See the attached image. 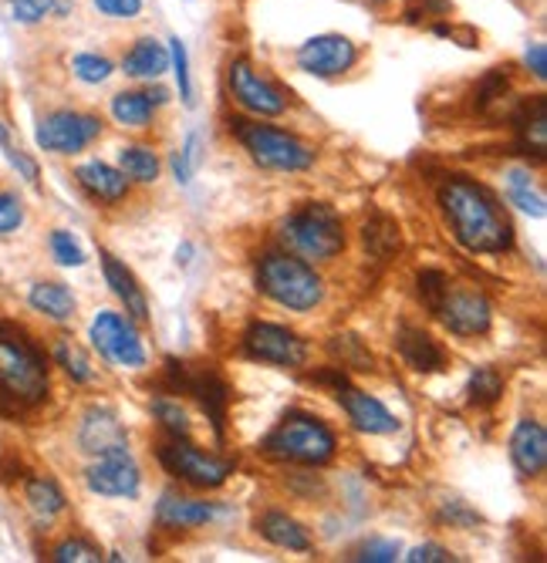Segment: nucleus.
I'll use <instances>...</instances> for the list:
<instances>
[{
    "instance_id": "1",
    "label": "nucleus",
    "mask_w": 547,
    "mask_h": 563,
    "mask_svg": "<svg viewBox=\"0 0 547 563\" xmlns=\"http://www.w3.org/2000/svg\"><path fill=\"white\" fill-rule=\"evenodd\" d=\"M439 210L453 240L470 253H504L514 246V223L501 207V199L470 176L442 179Z\"/></svg>"
},
{
    "instance_id": "2",
    "label": "nucleus",
    "mask_w": 547,
    "mask_h": 563,
    "mask_svg": "<svg viewBox=\"0 0 547 563\" xmlns=\"http://www.w3.org/2000/svg\"><path fill=\"white\" fill-rule=\"evenodd\" d=\"M47 362L44 354L14 328L0 324V401L31 408L47 398Z\"/></svg>"
},
{
    "instance_id": "3",
    "label": "nucleus",
    "mask_w": 547,
    "mask_h": 563,
    "mask_svg": "<svg viewBox=\"0 0 547 563\" xmlns=\"http://www.w3.org/2000/svg\"><path fill=\"white\" fill-rule=\"evenodd\" d=\"M258 287L264 297L297 314L315 311L325 300V280L315 264L294 257L287 250H267L258 261Z\"/></svg>"
},
{
    "instance_id": "4",
    "label": "nucleus",
    "mask_w": 547,
    "mask_h": 563,
    "mask_svg": "<svg viewBox=\"0 0 547 563\" xmlns=\"http://www.w3.org/2000/svg\"><path fill=\"white\" fill-rule=\"evenodd\" d=\"M277 236L287 253L308 264H328L344 250V223L328 202H305L302 210L287 213L277 227Z\"/></svg>"
},
{
    "instance_id": "5",
    "label": "nucleus",
    "mask_w": 547,
    "mask_h": 563,
    "mask_svg": "<svg viewBox=\"0 0 547 563\" xmlns=\"http://www.w3.org/2000/svg\"><path fill=\"white\" fill-rule=\"evenodd\" d=\"M261 452L277 463L294 466H325L338 452L335 432L311 412H287L261 442Z\"/></svg>"
},
{
    "instance_id": "6",
    "label": "nucleus",
    "mask_w": 547,
    "mask_h": 563,
    "mask_svg": "<svg viewBox=\"0 0 547 563\" xmlns=\"http://www.w3.org/2000/svg\"><path fill=\"white\" fill-rule=\"evenodd\" d=\"M230 135L243 145L261 169L271 173H305L315 166V148L294 132L267 125L261 119H230Z\"/></svg>"
},
{
    "instance_id": "7",
    "label": "nucleus",
    "mask_w": 547,
    "mask_h": 563,
    "mask_svg": "<svg viewBox=\"0 0 547 563\" xmlns=\"http://www.w3.org/2000/svg\"><path fill=\"white\" fill-rule=\"evenodd\" d=\"M227 88L237 106L254 119H277L287 112V91L271 75L258 71V65L247 55L227 65Z\"/></svg>"
},
{
    "instance_id": "8",
    "label": "nucleus",
    "mask_w": 547,
    "mask_h": 563,
    "mask_svg": "<svg viewBox=\"0 0 547 563\" xmlns=\"http://www.w3.org/2000/svg\"><path fill=\"white\" fill-rule=\"evenodd\" d=\"M160 463L169 476L193 489H220L233 476V463L223 455L196 449L189 439H169L160 445Z\"/></svg>"
},
{
    "instance_id": "9",
    "label": "nucleus",
    "mask_w": 547,
    "mask_h": 563,
    "mask_svg": "<svg viewBox=\"0 0 547 563\" xmlns=\"http://www.w3.org/2000/svg\"><path fill=\"white\" fill-rule=\"evenodd\" d=\"M166 382L176 395H193L204 405V412L210 416V426L217 439L223 442V426H227V405H230V388L220 378L214 365H183L176 357L166 362Z\"/></svg>"
},
{
    "instance_id": "10",
    "label": "nucleus",
    "mask_w": 547,
    "mask_h": 563,
    "mask_svg": "<svg viewBox=\"0 0 547 563\" xmlns=\"http://www.w3.org/2000/svg\"><path fill=\"white\" fill-rule=\"evenodd\" d=\"M91 347L119 368H145V344L132 318L119 311H98L88 328Z\"/></svg>"
},
{
    "instance_id": "11",
    "label": "nucleus",
    "mask_w": 547,
    "mask_h": 563,
    "mask_svg": "<svg viewBox=\"0 0 547 563\" xmlns=\"http://www.w3.org/2000/svg\"><path fill=\"white\" fill-rule=\"evenodd\" d=\"M98 135H102V119L75 109L47 112L34 129L37 145L44 152H52V156H78Z\"/></svg>"
},
{
    "instance_id": "12",
    "label": "nucleus",
    "mask_w": 547,
    "mask_h": 563,
    "mask_svg": "<svg viewBox=\"0 0 547 563\" xmlns=\"http://www.w3.org/2000/svg\"><path fill=\"white\" fill-rule=\"evenodd\" d=\"M433 318H439L442 328L457 338H483L493 324V307L483 290L470 284H450Z\"/></svg>"
},
{
    "instance_id": "13",
    "label": "nucleus",
    "mask_w": 547,
    "mask_h": 563,
    "mask_svg": "<svg viewBox=\"0 0 547 563\" xmlns=\"http://www.w3.org/2000/svg\"><path fill=\"white\" fill-rule=\"evenodd\" d=\"M243 354L251 362L261 365H277V368H302L308 362V344L297 338L291 328L284 324H267V321H254L243 331L240 341Z\"/></svg>"
},
{
    "instance_id": "14",
    "label": "nucleus",
    "mask_w": 547,
    "mask_h": 563,
    "mask_svg": "<svg viewBox=\"0 0 547 563\" xmlns=\"http://www.w3.org/2000/svg\"><path fill=\"white\" fill-rule=\"evenodd\" d=\"M294 62L311 78H341L344 71L355 68L359 47L352 37H344V34H315L297 47Z\"/></svg>"
},
{
    "instance_id": "15",
    "label": "nucleus",
    "mask_w": 547,
    "mask_h": 563,
    "mask_svg": "<svg viewBox=\"0 0 547 563\" xmlns=\"http://www.w3.org/2000/svg\"><path fill=\"white\" fill-rule=\"evenodd\" d=\"M85 486L98 496H116V499H135L142 489V473L135 466V459L125 449L95 455V463L85 470Z\"/></svg>"
},
{
    "instance_id": "16",
    "label": "nucleus",
    "mask_w": 547,
    "mask_h": 563,
    "mask_svg": "<svg viewBox=\"0 0 547 563\" xmlns=\"http://www.w3.org/2000/svg\"><path fill=\"white\" fill-rule=\"evenodd\" d=\"M335 398L344 408V416H348V422H352L355 432H362V435H395V432H400V419H395L375 395L344 385Z\"/></svg>"
},
{
    "instance_id": "17",
    "label": "nucleus",
    "mask_w": 547,
    "mask_h": 563,
    "mask_svg": "<svg viewBox=\"0 0 547 563\" xmlns=\"http://www.w3.org/2000/svg\"><path fill=\"white\" fill-rule=\"evenodd\" d=\"M125 445H129V435H125V426L119 422V416L106 405H91L78 426V449L88 455H106V452H116Z\"/></svg>"
},
{
    "instance_id": "18",
    "label": "nucleus",
    "mask_w": 547,
    "mask_h": 563,
    "mask_svg": "<svg viewBox=\"0 0 547 563\" xmlns=\"http://www.w3.org/2000/svg\"><path fill=\"white\" fill-rule=\"evenodd\" d=\"M511 463L521 479H537L547 466V429L537 419H521L511 435Z\"/></svg>"
},
{
    "instance_id": "19",
    "label": "nucleus",
    "mask_w": 547,
    "mask_h": 563,
    "mask_svg": "<svg viewBox=\"0 0 547 563\" xmlns=\"http://www.w3.org/2000/svg\"><path fill=\"white\" fill-rule=\"evenodd\" d=\"M220 517V509L214 503L204 499H189L179 493H163L156 503V523L163 530H196V527H207Z\"/></svg>"
},
{
    "instance_id": "20",
    "label": "nucleus",
    "mask_w": 547,
    "mask_h": 563,
    "mask_svg": "<svg viewBox=\"0 0 547 563\" xmlns=\"http://www.w3.org/2000/svg\"><path fill=\"white\" fill-rule=\"evenodd\" d=\"M395 347H400L403 362L419 375H433L446 368V351L439 347V341L416 324H400V331H395Z\"/></svg>"
},
{
    "instance_id": "21",
    "label": "nucleus",
    "mask_w": 547,
    "mask_h": 563,
    "mask_svg": "<svg viewBox=\"0 0 547 563\" xmlns=\"http://www.w3.org/2000/svg\"><path fill=\"white\" fill-rule=\"evenodd\" d=\"M75 179L95 202H102V207H116V202H122L129 196V179L122 176V169H116L109 163H98V159L81 163L75 169Z\"/></svg>"
},
{
    "instance_id": "22",
    "label": "nucleus",
    "mask_w": 547,
    "mask_h": 563,
    "mask_svg": "<svg viewBox=\"0 0 547 563\" xmlns=\"http://www.w3.org/2000/svg\"><path fill=\"white\" fill-rule=\"evenodd\" d=\"M102 274H106V284L112 287V294L125 303V314L135 324H145L149 321V300H145L139 280L132 277V271L122 261H116L112 253H102Z\"/></svg>"
},
{
    "instance_id": "23",
    "label": "nucleus",
    "mask_w": 547,
    "mask_h": 563,
    "mask_svg": "<svg viewBox=\"0 0 547 563\" xmlns=\"http://www.w3.org/2000/svg\"><path fill=\"white\" fill-rule=\"evenodd\" d=\"M122 71L135 81H156L163 71H169V47L156 37H139L122 55Z\"/></svg>"
},
{
    "instance_id": "24",
    "label": "nucleus",
    "mask_w": 547,
    "mask_h": 563,
    "mask_svg": "<svg viewBox=\"0 0 547 563\" xmlns=\"http://www.w3.org/2000/svg\"><path fill=\"white\" fill-rule=\"evenodd\" d=\"M254 527H258V533L267 543H274L281 550H291V553H311V547H315L311 537H308V530L297 523L294 517L281 514V509H264Z\"/></svg>"
},
{
    "instance_id": "25",
    "label": "nucleus",
    "mask_w": 547,
    "mask_h": 563,
    "mask_svg": "<svg viewBox=\"0 0 547 563\" xmlns=\"http://www.w3.org/2000/svg\"><path fill=\"white\" fill-rule=\"evenodd\" d=\"M28 303L34 307L37 314L52 318V321H58V324L72 321V318H75V307H78L75 294H72L65 284H55V280H41V284H34V287L28 290Z\"/></svg>"
},
{
    "instance_id": "26",
    "label": "nucleus",
    "mask_w": 547,
    "mask_h": 563,
    "mask_svg": "<svg viewBox=\"0 0 547 563\" xmlns=\"http://www.w3.org/2000/svg\"><path fill=\"white\" fill-rule=\"evenodd\" d=\"M112 119L122 125V129H149L156 119V101L149 91H139V88H129V91H119L112 95Z\"/></svg>"
},
{
    "instance_id": "27",
    "label": "nucleus",
    "mask_w": 547,
    "mask_h": 563,
    "mask_svg": "<svg viewBox=\"0 0 547 563\" xmlns=\"http://www.w3.org/2000/svg\"><path fill=\"white\" fill-rule=\"evenodd\" d=\"M514 129L521 135V148L534 152L537 159H544V152H547V112H544V98L534 95V101H524V109L521 115L514 119Z\"/></svg>"
},
{
    "instance_id": "28",
    "label": "nucleus",
    "mask_w": 547,
    "mask_h": 563,
    "mask_svg": "<svg viewBox=\"0 0 547 563\" xmlns=\"http://www.w3.org/2000/svg\"><path fill=\"white\" fill-rule=\"evenodd\" d=\"M24 499L31 506V514L41 517V520H52L58 517L62 509H65V493L55 479H47V476H31L24 483Z\"/></svg>"
},
{
    "instance_id": "29",
    "label": "nucleus",
    "mask_w": 547,
    "mask_h": 563,
    "mask_svg": "<svg viewBox=\"0 0 547 563\" xmlns=\"http://www.w3.org/2000/svg\"><path fill=\"white\" fill-rule=\"evenodd\" d=\"M507 199H511V207L530 213L534 220H544V213H547L544 192L534 186V173L530 169H511L507 173Z\"/></svg>"
},
{
    "instance_id": "30",
    "label": "nucleus",
    "mask_w": 547,
    "mask_h": 563,
    "mask_svg": "<svg viewBox=\"0 0 547 563\" xmlns=\"http://www.w3.org/2000/svg\"><path fill=\"white\" fill-rule=\"evenodd\" d=\"M119 169L129 183H156L160 179V156L149 145H125L119 148Z\"/></svg>"
},
{
    "instance_id": "31",
    "label": "nucleus",
    "mask_w": 547,
    "mask_h": 563,
    "mask_svg": "<svg viewBox=\"0 0 547 563\" xmlns=\"http://www.w3.org/2000/svg\"><path fill=\"white\" fill-rule=\"evenodd\" d=\"M362 240L375 261H389L392 253H400V246H403V233L389 217H372L362 230Z\"/></svg>"
},
{
    "instance_id": "32",
    "label": "nucleus",
    "mask_w": 547,
    "mask_h": 563,
    "mask_svg": "<svg viewBox=\"0 0 547 563\" xmlns=\"http://www.w3.org/2000/svg\"><path fill=\"white\" fill-rule=\"evenodd\" d=\"M8 11L14 24L21 27H37L47 18H65L72 11L68 0H8Z\"/></svg>"
},
{
    "instance_id": "33",
    "label": "nucleus",
    "mask_w": 547,
    "mask_h": 563,
    "mask_svg": "<svg viewBox=\"0 0 547 563\" xmlns=\"http://www.w3.org/2000/svg\"><path fill=\"white\" fill-rule=\"evenodd\" d=\"M328 351L341 362L344 372H372V354L355 334H341L328 341Z\"/></svg>"
},
{
    "instance_id": "34",
    "label": "nucleus",
    "mask_w": 547,
    "mask_h": 563,
    "mask_svg": "<svg viewBox=\"0 0 547 563\" xmlns=\"http://www.w3.org/2000/svg\"><path fill=\"white\" fill-rule=\"evenodd\" d=\"M55 362H58V368L72 378V382H78V385H85V382H91V362L85 357V351L72 341V338H58L55 341Z\"/></svg>"
},
{
    "instance_id": "35",
    "label": "nucleus",
    "mask_w": 547,
    "mask_h": 563,
    "mask_svg": "<svg viewBox=\"0 0 547 563\" xmlns=\"http://www.w3.org/2000/svg\"><path fill=\"white\" fill-rule=\"evenodd\" d=\"M501 395H504V375L496 368L483 365L470 375V405L490 408V405L501 401Z\"/></svg>"
},
{
    "instance_id": "36",
    "label": "nucleus",
    "mask_w": 547,
    "mask_h": 563,
    "mask_svg": "<svg viewBox=\"0 0 547 563\" xmlns=\"http://www.w3.org/2000/svg\"><path fill=\"white\" fill-rule=\"evenodd\" d=\"M153 416L160 419V426H163L173 439H189L193 426H189V416H186V408L179 405V398L156 395V398H153Z\"/></svg>"
},
{
    "instance_id": "37",
    "label": "nucleus",
    "mask_w": 547,
    "mask_h": 563,
    "mask_svg": "<svg viewBox=\"0 0 547 563\" xmlns=\"http://www.w3.org/2000/svg\"><path fill=\"white\" fill-rule=\"evenodd\" d=\"M72 75L85 85H106L116 75V65L106 55H95V51H81L72 58Z\"/></svg>"
},
{
    "instance_id": "38",
    "label": "nucleus",
    "mask_w": 547,
    "mask_h": 563,
    "mask_svg": "<svg viewBox=\"0 0 547 563\" xmlns=\"http://www.w3.org/2000/svg\"><path fill=\"white\" fill-rule=\"evenodd\" d=\"M169 68H173V78H176V88H179V98L183 106L193 109V78H189V55H186V44L179 37H169Z\"/></svg>"
},
{
    "instance_id": "39",
    "label": "nucleus",
    "mask_w": 547,
    "mask_h": 563,
    "mask_svg": "<svg viewBox=\"0 0 547 563\" xmlns=\"http://www.w3.org/2000/svg\"><path fill=\"white\" fill-rule=\"evenodd\" d=\"M52 560L55 563H95V560H102V550L81 537H68L52 550Z\"/></svg>"
},
{
    "instance_id": "40",
    "label": "nucleus",
    "mask_w": 547,
    "mask_h": 563,
    "mask_svg": "<svg viewBox=\"0 0 547 563\" xmlns=\"http://www.w3.org/2000/svg\"><path fill=\"white\" fill-rule=\"evenodd\" d=\"M446 287H450V277H446L442 271H423L419 274V300H423V307L429 314H436Z\"/></svg>"
},
{
    "instance_id": "41",
    "label": "nucleus",
    "mask_w": 547,
    "mask_h": 563,
    "mask_svg": "<svg viewBox=\"0 0 547 563\" xmlns=\"http://www.w3.org/2000/svg\"><path fill=\"white\" fill-rule=\"evenodd\" d=\"M47 243H52V253H55V261L62 267H81L85 264V253H81L78 240L68 230H55Z\"/></svg>"
},
{
    "instance_id": "42",
    "label": "nucleus",
    "mask_w": 547,
    "mask_h": 563,
    "mask_svg": "<svg viewBox=\"0 0 547 563\" xmlns=\"http://www.w3.org/2000/svg\"><path fill=\"white\" fill-rule=\"evenodd\" d=\"M21 223H24V202L14 192L0 189V236L14 233Z\"/></svg>"
},
{
    "instance_id": "43",
    "label": "nucleus",
    "mask_w": 547,
    "mask_h": 563,
    "mask_svg": "<svg viewBox=\"0 0 547 563\" xmlns=\"http://www.w3.org/2000/svg\"><path fill=\"white\" fill-rule=\"evenodd\" d=\"M98 14L112 21H135L142 14V0H91Z\"/></svg>"
},
{
    "instance_id": "44",
    "label": "nucleus",
    "mask_w": 547,
    "mask_h": 563,
    "mask_svg": "<svg viewBox=\"0 0 547 563\" xmlns=\"http://www.w3.org/2000/svg\"><path fill=\"white\" fill-rule=\"evenodd\" d=\"M355 560H362V563H392V560H400V543H395V540H369L355 553Z\"/></svg>"
},
{
    "instance_id": "45",
    "label": "nucleus",
    "mask_w": 547,
    "mask_h": 563,
    "mask_svg": "<svg viewBox=\"0 0 547 563\" xmlns=\"http://www.w3.org/2000/svg\"><path fill=\"white\" fill-rule=\"evenodd\" d=\"M4 156H8V163H11V166L21 173V179H24V183L37 186V176H41V169H37V163L28 156V152H21V148L8 145V148H4Z\"/></svg>"
},
{
    "instance_id": "46",
    "label": "nucleus",
    "mask_w": 547,
    "mask_h": 563,
    "mask_svg": "<svg viewBox=\"0 0 547 563\" xmlns=\"http://www.w3.org/2000/svg\"><path fill=\"white\" fill-rule=\"evenodd\" d=\"M524 65H527V71H530L537 81H544V78H547V44H540V41L527 44V51H524Z\"/></svg>"
},
{
    "instance_id": "47",
    "label": "nucleus",
    "mask_w": 547,
    "mask_h": 563,
    "mask_svg": "<svg viewBox=\"0 0 547 563\" xmlns=\"http://www.w3.org/2000/svg\"><path fill=\"white\" fill-rule=\"evenodd\" d=\"M442 520L450 527H473V523H480V514H473V509H467L463 503H446Z\"/></svg>"
},
{
    "instance_id": "48",
    "label": "nucleus",
    "mask_w": 547,
    "mask_h": 563,
    "mask_svg": "<svg viewBox=\"0 0 547 563\" xmlns=\"http://www.w3.org/2000/svg\"><path fill=\"white\" fill-rule=\"evenodd\" d=\"M406 560L409 563H446V560H453V553L446 550V547H439V543H423V547L409 550Z\"/></svg>"
},
{
    "instance_id": "49",
    "label": "nucleus",
    "mask_w": 547,
    "mask_h": 563,
    "mask_svg": "<svg viewBox=\"0 0 547 563\" xmlns=\"http://www.w3.org/2000/svg\"><path fill=\"white\" fill-rule=\"evenodd\" d=\"M8 145H14V142H11V132H8V125L0 122V148H8Z\"/></svg>"
}]
</instances>
